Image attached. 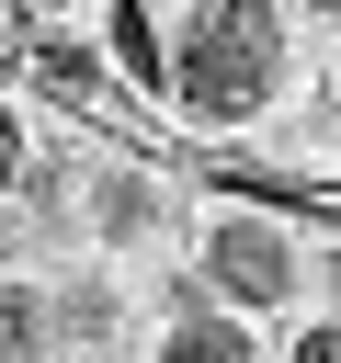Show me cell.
Here are the masks:
<instances>
[{"instance_id": "3", "label": "cell", "mask_w": 341, "mask_h": 363, "mask_svg": "<svg viewBox=\"0 0 341 363\" xmlns=\"http://www.w3.org/2000/svg\"><path fill=\"white\" fill-rule=\"evenodd\" d=\"M159 363H261V352H250V340L182 284V295H170V340H159Z\"/></svg>"}, {"instance_id": "9", "label": "cell", "mask_w": 341, "mask_h": 363, "mask_svg": "<svg viewBox=\"0 0 341 363\" xmlns=\"http://www.w3.org/2000/svg\"><path fill=\"white\" fill-rule=\"evenodd\" d=\"M23 170V125H11V102H0V182Z\"/></svg>"}, {"instance_id": "12", "label": "cell", "mask_w": 341, "mask_h": 363, "mask_svg": "<svg viewBox=\"0 0 341 363\" xmlns=\"http://www.w3.org/2000/svg\"><path fill=\"white\" fill-rule=\"evenodd\" d=\"M330 284H341V261H330Z\"/></svg>"}, {"instance_id": "6", "label": "cell", "mask_w": 341, "mask_h": 363, "mask_svg": "<svg viewBox=\"0 0 341 363\" xmlns=\"http://www.w3.org/2000/svg\"><path fill=\"white\" fill-rule=\"evenodd\" d=\"M114 45H125V57H136V68H159V34H148V11H136V0H125V11H114Z\"/></svg>"}, {"instance_id": "1", "label": "cell", "mask_w": 341, "mask_h": 363, "mask_svg": "<svg viewBox=\"0 0 341 363\" xmlns=\"http://www.w3.org/2000/svg\"><path fill=\"white\" fill-rule=\"evenodd\" d=\"M273 79H284V23H273V0H205V11L182 23V57H170L182 113L239 125V113L273 102Z\"/></svg>"}, {"instance_id": "10", "label": "cell", "mask_w": 341, "mask_h": 363, "mask_svg": "<svg viewBox=\"0 0 341 363\" xmlns=\"http://www.w3.org/2000/svg\"><path fill=\"white\" fill-rule=\"evenodd\" d=\"M318 11H330V23H341V0H318Z\"/></svg>"}, {"instance_id": "2", "label": "cell", "mask_w": 341, "mask_h": 363, "mask_svg": "<svg viewBox=\"0 0 341 363\" xmlns=\"http://www.w3.org/2000/svg\"><path fill=\"white\" fill-rule=\"evenodd\" d=\"M205 284H227L239 306H284L307 272H296V250H284V227H261V216H227L216 238H205Z\"/></svg>"}, {"instance_id": "8", "label": "cell", "mask_w": 341, "mask_h": 363, "mask_svg": "<svg viewBox=\"0 0 341 363\" xmlns=\"http://www.w3.org/2000/svg\"><path fill=\"white\" fill-rule=\"evenodd\" d=\"M296 363H341V329H307V340H296Z\"/></svg>"}, {"instance_id": "11", "label": "cell", "mask_w": 341, "mask_h": 363, "mask_svg": "<svg viewBox=\"0 0 341 363\" xmlns=\"http://www.w3.org/2000/svg\"><path fill=\"white\" fill-rule=\"evenodd\" d=\"M0 45H11V23H0Z\"/></svg>"}, {"instance_id": "7", "label": "cell", "mask_w": 341, "mask_h": 363, "mask_svg": "<svg viewBox=\"0 0 341 363\" xmlns=\"http://www.w3.org/2000/svg\"><path fill=\"white\" fill-rule=\"evenodd\" d=\"M45 79H57V91H102V68H91L80 45H45Z\"/></svg>"}, {"instance_id": "5", "label": "cell", "mask_w": 341, "mask_h": 363, "mask_svg": "<svg viewBox=\"0 0 341 363\" xmlns=\"http://www.w3.org/2000/svg\"><path fill=\"white\" fill-rule=\"evenodd\" d=\"M57 329H68V340H102V329H114V295H102V284H68V295H57Z\"/></svg>"}, {"instance_id": "4", "label": "cell", "mask_w": 341, "mask_h": 363, "mask_svg": "<svg viewBox=\"0 0 341 363\" xmlns=\"http://www.w3.org/2000/svg\"><path fill=\"white\" fill-rule=\"evenodd\" d=\"M45 329H57V306L11 284V295H0V363H45Z\"/></svg>"}]
</instances>
